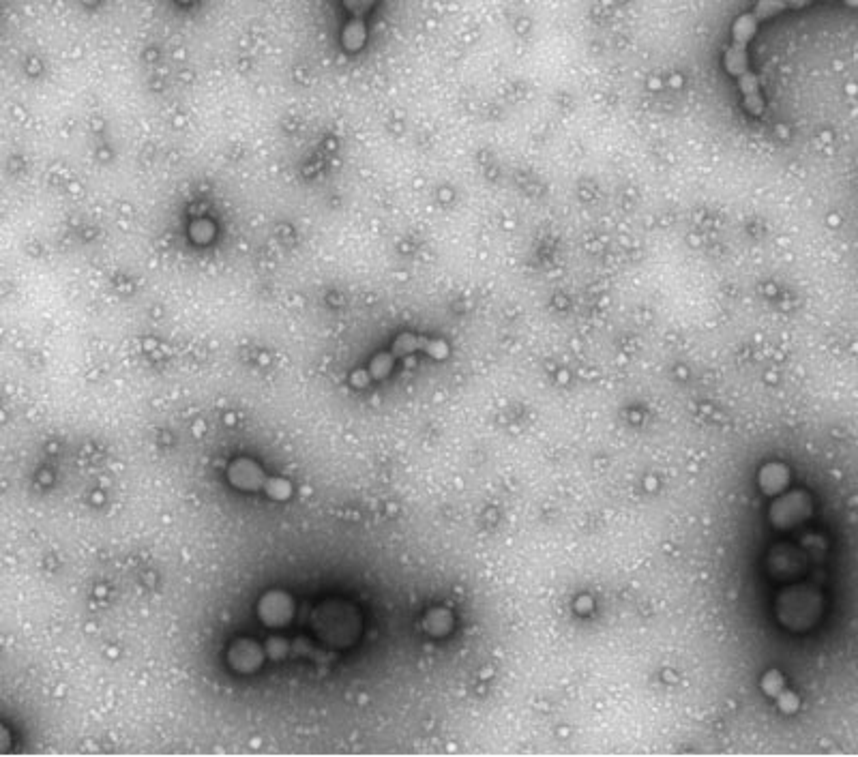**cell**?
<instances>
[{"label": "cell", "mask_w": 858, "mask_h": 757, "mask_svg": "<svg viewBox=\"0 0 858 757\" xmlns=\"http://www.w3.org/2000/svg\"><path fill=\"white\" fill-rule=\"evenodd\" d=\"M760 22L756 20L753 13H745V16L738 18L734 22L732 28V43L730 48L726 50V56H723V65L730 71V76L736 78L738 88H741L743 99H745V108L749 110V114L758 116L764 110V99L760 93V80L756 73L751 71L749 67V56H747V48L751 39L756 37Z\"/></svg>", "instance_id": "1"}, {"label": "cell", "mask_w": 858, "mask_h": 757, "mask_svg": "<svg viewBox=\"0 0 858 757\" xmlns=\"http://www.w3.org/2000/svg\"><path fill=\"white\" fill-rule=\"evenodd\" d=\"M809 3H813V0H758L756 9L751 13L756 16L758 22H762V20H771L777 16V13H783L788 9H803ZM850 3L858 5V0H850Z\"/></svg>", "instance_id": "2"}]
</instances>
